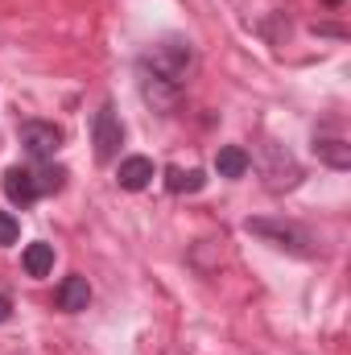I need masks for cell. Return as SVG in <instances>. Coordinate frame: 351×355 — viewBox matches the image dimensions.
Listing matches in <instances>:
<instances>
[{
	"mask_svg": "<svg viewBox=\"0 0 351 355\" xmlns=\"http://www.w3.org/2000/svg\"><path fill=\"white\" fill-rule=\"evenodd\" d=\"M198 67V54L186 37H162L137 58V87L153 112H170L190 87V75Z\"/></svg>",
	"mask_w": 351,
	"mask_h": 355,
	"instance_id": "1",
	"label": "cell"
},
{
	"mask_svg": "<svg viewBox=\"0 0 351 355\" xmlns=\"http://www.w3.org/2000/svg\"><path fill=\"white\" fill-rule=\"evenodd\" d=\"M244 232L257 236L268 248H277V252H289V257H310L314 252V236L302 223H289V219H244Z\"/></svg>",
	"mask_w": 351,
	"mask_h": 355,
	"instance_id": "2",
	"label": "cell"
},
{
	"mask_svg": "<svg viewBox=\"0 0 351 355\" xmlns=\"http://www.w3.org/2000/svg\"><path fill=\"white\" fill-rule=\"evenodd\" d=\"M261 174H264V186H268L273 194H285V190H293V186L302 182V166L293 162V153H289L285 145L264 141V149H261Z\"/></svg>",
	"mask_w": 351,
	"mask_h": 355,
	"instance_id": "3",
	"label": "cell"
},
{
	"mask_svg": "<svg viewBox=\"0 0 351 355\" xmlns=\"http://www.w3.org/2000/svg\"><path fill=\"white\" fill-rule=\"evenodd\" d=\"M17 137H21V149H25L37 166L54 162V153H58L62 141H67V132H62L54 120H25V124L17 128Z\"/></svg>",
	"mask_w": 351,
	"mask_h": 355,
	"instance_id": "4",
	"label": "cell"
},
{
	"mask_svg": "<svg viewBox=\"0 0 351 355\" xmlns=\"http://www.w3.org/2000/svg\"><path fill=\"white\" fill-rule=\"evenodd\" d=\"M91 145H95V162H103V166L120 153V145H124V124H120V116H116L112 103H99V112L91 116Z\"/></svg>",
	"mask_w": 351,
	"mask_h": 355,
	"instance_id": "5",
	"label": "cell"
},
{
	"mask_svg": "<svg viewBox=\"0 0 351 355\" xmlns=\"http://www.w3.org/2000/svg\"><path fill=\"white\" fill-rule=\"evenodd\" d=\"M310 149H314V157H318L323 166H331V170H351V145H348V132H343L339 120L318 124Z\"/></svg>",
	"mask_w": 351,
	"mask_h": 355,
	"instance_id": "6",
	"label": "cell"
},
{
	"mask_svg": "<svg viewBox=\"0 0 351 355\" xmlns=\"http://www.w3.org/2000/svg\"><path fill=\"white\" fill-rule=\"evenodd\" d=\"M0 186H4V198H8L12 207H33V202L42 198L37 170H29V166H8Z\"/></svg>",
	"mask_w": 351,
	"mask_h": 355,
	"instance_id": "7",
	"label": "cell"
},
{
	"mask_svg": "<svg viewBox=\"0 0 351 355\" xmlns=\"http://www.w3.org/2000/svg\"><path fill=\"white\" fill-rule=\"evenodd\" d=\"M153 178H157V166H153V157H145V153H132V157H124V162L116 166V182H120V190H128V194L145 190Z\"/></svg>",
	"mask_w": 351,
	"mask_h": 355,
	"instance_id": "8",
	"label": "cell"
},
{
	"mask_svg": "<svg viewBox=\"0 0 351 355\" xmlns=\"http://www.w3.org/2000/svg\"><path fill=\"white\" fill-rule=\"evenodd\" d=\"M54 306H58L62 314H79V310H87V306H91L87 277H83V272L62 277V281H58V289H54Z\"/></svg>",
	"mask_w": 351,
	"mask_h": 355,
	"instance_id": "9",
	"label": "cell"
},
{
	"mask_svg": "<svg viewBox=\"0 0 351 355\" xmlns=\"http://www.w3.org/2000/svg\"><path fill=\"white\" fill-rule=\"evenodd\" d=\"M248 166H252V157H248V149H240V145H223V149L215 153V174L219 178H244Z\"/></svg>",
	"mask_w": 351,
	"mask_h": 355,
	"instance_id": "10",
	"label": "cell"
},
{
	"mask_svg": "<svg viewBox=\"0 0 351 355\" xmlns=\"http://www.w3.org/2000/svg\"><path fill=\"white\" fill-rule=\"evenodd\" d=\"M21 268H25L29 277H46V272L54 268V244H46V240L29 244V248L21 252Z\"/></svg>",
	"mask_w": 351,
	"mask_h": 355,
	"instance_id": "11",
	"label": "cell"
},
{
	"mask_svg": "<svg viewBox=\"0 0 351 355\" xmlns=\"http://www.w3.org/2000/svg\"><path fill=\"white\" fill-rule=\"evenodd\" d=\"M207 186V174L203 170H182V166H170L166 170V190L170 194H198Z\"/></svg>",
	"mask_w": 351,
	"mask_h": 355,
	"instance_id": "12",
	"label": "cell"
},
{
	"mask_svg": "<svg viewBox=\"0 0 351 355\" xmlns=\"http://www.w3.org/2000/svg\"><path fill=\"white\" fill-rule=\"evenodd\" d=\"M37 182H42V194H58V190L67 186V170L54 166V162H46V166L37 170Z\"/></svg>",
	"mask_w": 351,
	"mask_h": 355,
	"instance_id": "13",
	"label": "cell"
},
{
	"mask_svg": "<svg viewBox=\"0 0 351 355\" xmlns=\"http://www.w3.org/2000/svg\"><path fill=\"white\" fill-rule=\"evenodd\" d=\"M17 236H21V223H17V215L0 211V248H12V244H17Z\"/></svg>",
	"mask_w": 351,
	"mask_h": 355,
	"instance_id": "14",
	"label": "cell"
},
{
	"mask_svg": "<svg viewBox=\"0 0 351 355\" xmlns=\"http://www.w3.org/2000/svg\"><path fill=\"white\" fill-rule=\"evenodd\" d=\"M314 33H323V37H348V29H339V25H314Z\"/></svg>",
	"mask_w": 351,
	"mask_h": 355,
	"instance_id": "15",
	"label": "cell"
},
{
	"mask_svg": "<svg viewBox=\"0 0 351 355\" xmlns=\"http://www.w3.org/2000/svg\"><path fill=\"white\" fill-rule=\"evenodd\" d=\"M8 318H12V297L0 293V322H8Z\"/></svg>",
	"mask_w": 351,
	"mask_h": 355,
	"instance_id": "16",
	"label": "cell"
},
{
	"mask_svg": "<svg viewBox=\"0 0 351 355\" xmlns=\"http://www.w3.org/2000/svg\"><path fill=\"white\" fill-rule=\"evenodd\" d=\"M327 4H343V0H327Z\"/></svg>",
	"mask_w": 351,
	"mask_h": 355,
	"instance_id": "17",
	"label": "cell"
}]
</instances>
